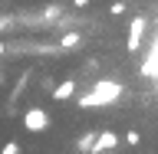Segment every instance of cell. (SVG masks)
Here are the masks:
<instances>
[{"label": "cell", "instance_id": "1", "mask_svg": "<svg viewBox=\"0 0 158 154\" xmlns=\"http://www.w3.org/2000/svg\"><path fill=\"white\" fill-rule=\"evenodd\" d=\"M122 92H125V85H122V82L99 79L89 92H82V95L76 98V105H79V108H102V105H112L115 98H122Z\"/></svg>", "mask_w": 158, "mask_h": 154}, {"label": "cell", "instance_id": "2", "mask_svg": "<svg viewBox=\"0 0 158 154\" xmlns=\"http://www.w3.org/2000/svg\"><path fill=\"white\" fill-rule=\"evenodd\" d=\"M23 128H27L30 135H40V131H46L49 128V112L40 105H30L27 112H23Z\"/></svg>", "mask_w": 158, "mask_h": 154}, {"label": "cell", "instance_id": "3", "mask_svg": "<svg viewBox=\"0 0 158 154\" xmlns=\"http://www.w3.org/2000/svg\"><path fill=\"white\" fill-rule=\"evenodd\" d=\"M145 30H148V20L145 17H132V23H128V36H125V49H128V53H138L142 39H145Z\"/></svg>", "mask_w": 158, "mask_h": 154}, {"label": "cell", "instance_id": "4", "mask_svg": "<svg viewBox=\"0 0 158 154\" xmlns=\"http://www.w3.org/2000/svg\"><path fill=\"white\" fill-rule=\"evenodd\" d=\"M118 141H122V138H118L115 131H99L96 141H92V148H89V154H109V151L118 148Z\"/></svg>", "mask_w": 158, "mask_h": 154}, {"label": "cell", "instance_id": "5", "mask_svg": "<svg viewBox=\"0 0 158 154\" xmlns=\"http://www.w3.org/2000/svg\"><path fill=\"white\" fill-rule=\"evenodd\" d=\"M49 95L56 98V102H66V98H73V95H76V79H63L59 85L49 89Z\"/></svg>", "mask_w": 158, "mask_h": 154}, {"label": "cell", "instance_id": "6", "mask_svg": "<svg viewBox=\"0 0 158 154\" xmlns=\"http://www.w3.org/2000/svg\"><path fill=\"white\" fill-rule=\"evenodd\" d=\"M79 43H82V33H76V30H69V33H63V36H59V53H63V49H76Z\"/></svg>", "mask_w": 158, "mask_h": 154}, {"label": "cell", "instance_id": "7", "mask_svg": "<svg viewBox=\"0 0 158 154\" xmlns=\"http://www.w3.org/2000/svg\"><path fill=\"white\" fill-rule=\"evenodd\" d=\"M92 141H96V131H82V135H79V141H76V151H79V154H89Z\"/></svg>", "mask_w": 158, "mask_h": 154}, {"label": "cell", "instance_id": "8", "mask_svg": "<svg viewBox=\"0 0 158 154\" xmlns=\"http://www.w3.org/2000/svg\"><path fill=\"white\" fill-rule=\"evenodd\" d=\"M122 141H125L128 148H138V144H142V135H138V131H125V135H122Z\"/></svg>", "mask_w": 158, "mask_h": 154}, {"label": "cell", "instance_id": "9", "mask_svg": "<svg viewBox=\"0 0 158 154\" xmlns=\"http://www.w3.org/2000/svg\"><path fill=\"white\" fill-rule=\"evenodd\" d=\"M59 13H63V7H59V3H49V7L43 10V20H56Z\"/></svg>", "mask_w": 158, "mask_h": 154}, {"label": "cell", "instance_id": "10", "mask_svg": "<svg viewBox=\"0 0 158 154\" xmlns=\"http://www.w3.org/2000/svg\"><path fill=\"white\" fill-rule=\"evenodd\" d=\"M109 13H112V17H122V13H125V3H122V0H112V3H109Z\"/></svg>", "mask_w": 158, "mask_h": 154}, {"label": "cell", "instance_id": "11", "mask_svg": "<svg viewBox=\"0 0 158 154\" xmlns=\"http://www.w3.org/2000/svg\"><path fill=\"white\" fill-rule=\"evenodd\" d=\"M0 154H20V141H7L0 148Z\"/></svg>", "mask_w": 158, "mask_h": 154}, {"label": "cell", "instance_id": "12", "mask_svg": "<svg viewBox=\"0 0 158 154\" xmlns=\"http://www.w3.org/2000/svg\"><path fill=\"white\" fill-rule=\"evenodd\" d=\"M73 7H76V10H86V7H89V0H73Z\"/></svg>", "mask_w": 158, "mask_h": 154}]
</instances>
